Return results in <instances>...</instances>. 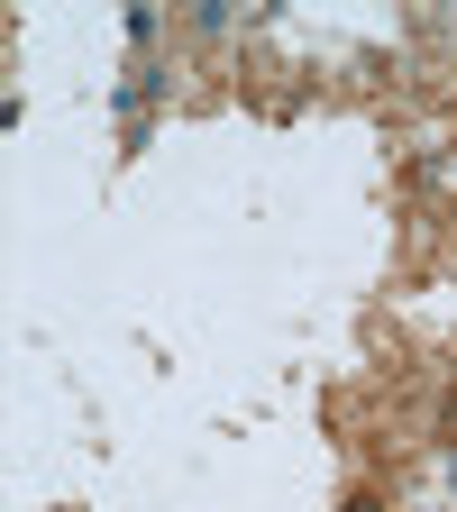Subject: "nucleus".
<instances>
[{"label": "nucleus", "mask_w": 457, "mask_h": 512, "mask_svg": "<svg viewBox=\"0 0 457 512\" xmlns=\"http://www.w3.org/2000/svg\"><path fill=\"white\" fill-rule=\"evenodd\" d=\"M348 512H384V503H348Z\"/></svg>", "instance_id": "f257e3e1"}]
</instances>
